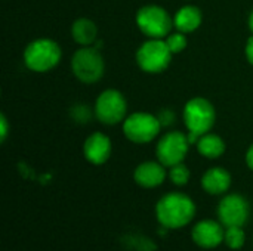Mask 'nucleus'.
<instances>
[{"instance_id": "11", "label": "nucleus", "mask_w": 253, "mask_h": 251, "mask_svg": "<svg viewBox=\"0 0 253 251\" xmlns=\"http://www.w3.org/2000/svg\"><path fill=\"white\" fill-rule=\"evenodd\" d=\"M83 155L90 164H95V166L104 164L111 155L110 138L101 132H95L89 135L83 143Z\"/></svg>"}, {"instance_id": "20", "label": "nucleus", "mask_w": 253, "mask_h": 251, "mask_svg": "<svg viewBox=\"0 0 253 251\" xmlns=\"http://www.w3.org/2000/svg\"><path fill=\"white\" fill-rule=\"evenodd\" d=\"M169 178L172 180V183L178 185V186H184L188 180H190V170L184 163L175 164L172 167H169Z\"/></svg>"}, {"instance_id": "21", "label": "nucleus", "mask_w": 253, "mask_h": 251, "mask_svg": "<svg viewBox=\"0 0 253 251\" xmlns=\"http://www.w3.org/2000/svg\"><path fill=\"white\" fill-rule=\"evenodd\" d=\"M7 133H9V124H7L6 117L1 114V115H0V141H1V142L6 141Z\"/></svg>"}, {"instance_id": "13", "label": "nucleus", "mask_w": 253, "mask_h": 251, "mask_svg": "<svg viewBox=\"0 0 253 251\" xmlns=\"http://www.w3.org/2000/svg\"><path fill=\"white\" fill-rule=\"evenodd\" d=\"M135 182L142 188H156L160 186L166 179L165 166L160 161H145L141 163L133 173Z\"/></svg>"}, {"instance_id": "9", "label": "nucleus", "mask_w": 253, "mask_h": 251, "mask_svg": "<svg viewBox=\"0 0 253 251\" xmlns=\"http://www.w3.org/2000/svg\"><path fill=\"white\" fill-rule=\"evenodd\" d=\"M188 148H190V141L187 133L173 130V132H168L160 138L156 146V155L157 160L165 167H172L184 161Z\"/></svg>"}, {"instance_id": "1", "label": "nucleus", "mask_w": 253, "mask_h": 251, "mask_svg": "<svg viewBox=\"0 0 253 251\" xmlns=\"http://www.w3.org/2000/svg\"><path fill=\"white\" fill-rule=\"evenodd\" d=\"M156 215L165 228H182L193 220L196 215V206L185 194L170 192L160 198L156 206Z\"/></svg>"}, {"instance_id": "10", "label": "nucleus", "mask_w": 253, "mask_h": 251, "mask_svg": "<svg viewBox=\"0 0 253 251\" xmlns=\"http://www.w3.org/2000/svg\"><path fill=\"white\" fill-rule=\"evenodd\" d=\"M218 216L222 225H225L227 228L243 226L249 216L248 201L237 194L227 195L221 200L218 206Z\"/></svg>"}, {"instance_id": "6", "label": "nucleus", "mask_w": 253, "mask_h": 251, "mask_svg": "<svg viewBox=\"0 0 253 251\" xmlns=\"http://www.w3.org/2000/svg\"><path fill=\"white\" fill-rule=\"evenodd\" d=\"M172 56L165 38H148L136 50V64L144 72L159 74L169 67Z\"/></svg>"}, {"instance_id": "2", "label": "nucleus", "mask_w": 253, "mask_h": 251, "mask_svg": "<svg viewBox=\"0 0 253 251\" xmlns=\"http://www.w3.org/2000/svg\"><path fill=\"white\" fill-rule=\"evenodd\" d=\"M184 124L187 127V136L190 145H196L200 136L209 133L215 124L216 112L211 101L202 96L190 99L182 111Z\"/></svg>"}, {"instance_id": "19", "label": "nucleus", "mask_w": 253, "mask_h": 251, "mask_svg": "<svg viewBox=\"0 0 253 251\" xmlns=\"http://www.w3.org/2000/svg\"><path fill=\"white\" fill-rule=\"evenodd\" d=\"M225 243L230 249L239 250L245 244V232L242 226H231L225 231Z\"/></svg>"}, {"instance_id": "4", "label": "nucleus", "mask_w": 253, "mask_h": 251, "mask_svg": "<svg viewBox=\"0 0 253 251\" xmlns=\"http://www.w3.org/2000/svg\"><path fill=\"white\" fill-rule=\"evenodd\" d=\"M105 62L98 47L82 46L71 58V71L83 84H93L104 75Z\"/></svg>"}, {"instance_id": "7", "label": "nucleus", "mask_w": 253, "mask_h": 251, "mask_svg": "<svg viewBox=\"0 0 253 251\" xmlns=\"http://www.w3.org/2000/svg\"><path fill=\"white\" fill-rule=\"evenodd\" d=\"M122 124L126 139L138 145L150 143L151 141H154L162 129V123L157 115L141 111L127 115Z\"/></svg>"}, {"instance_id": "8", "label": "nucleus", "mask_w": 253, "mask_h": 251, "mask_svg": "<svg viewBox=\"0 0 253 251\" xmlns=\"http://www.w3.org/2000/svg\"><path fill=\"white\" fill-rule=\"evenodd\" d=\"M95 117L107 126L123 123L127 117V102L122 92L107 89L95 101Z\"/></svg>"}, {"instance_id": "5", "label": "nucleus", "mask_w": 253, "mask_h": 251, "mask_svg": "<svg viewBox=\"0 0 253 251\" xmlns=\"http://www.w3.org/2000/svg\"><path fill=\"white\" fill-rule=\"evenodd\" d=\"M136 27L148 38H166L173 28V18L157 4H147L136 12Z\"/></svg>"}, {"instance_id": "14", "label": "nucleus", "mask_w": 253, "mask_h": 251, "mask_svg": "<svg viewBox=\"0 0 253 251\" xmlns=\"http://www.w3.org/2000/svg\"><path fill=\"white\" fill-rule=\"evenodd\" d=\"M203 21L202 10L194 4H185L173 15V28L184 34L194 33Z\"/></svg>"}, {"instance_id": "16", "label": "nucleus", "mask_w": 253, "mask_h": 251, "mask_svg": "<svg viewBox=\"0 0 253 251\" xmlns=\"http://www.w3.org/2000/svg\"><path fill=\"white\" fill-rule=\"evenodd\" d=\"M71 36L80 46H93L98 40V27L87 18H79L71 25Z\"/></svg>"}, {"instance_id": "3", "label": "nucleus", "mask_w": 253, "mask_h": 251, "mask_svg": "<svg viewBox=\"0 0 253 251\" xmlns=\"http://www.w3.org/2000/svg\"><path fill=\"white\" fill-rule=\"evenodd\" d=\"M62 56L61 46L47 37L33 40L24 49V64L30 71L46 72L55 68Z\"/></svg>"}, {"instance_id": "15", "label": "nucleus", "mask_w": 253, "mask_h": 251, "mask_svg": "<svg viewBox=\"0 0 253 251\" xmlns=\"http://www.w3.org/2000/svg\"><path fill=\"white\" fill-rule=\"evenodd\" d=\"M230 185H231V176L222 167H212L202 178V186L211 195H221L227 192Z\"/></svg>"}, {"instance_id": "17", "label": "nucleus", "mask_w": 253, "mask_h": 251, "mask_svg": "<svg viewBox=\"0 0 253 251\" xmlns=\"http://www.w3.org/2000/svg\"><path fill=\"white\" fill-rule=\"evenodd\" d=\"M196 148L202 157L215 160V158H219L225 152V142L222 141L221 136L209 132V133L200 136V139L196 143Z\"/></svg>"}, {"instance_id": "12", "label": "nucleus", "mask_w": 253, "mask_h": 251, "mask_svg": "<svg viewBox=\"0 0 253 251\" xmlns=\"http://www.w3.org/2000/svg\"><path fill=\"white\" fill-rule=\"evenodd\" d=\"M193 240L203 249H215L225 240V232L219 223L213 220H203L194 226Z\"/></svg>"}, {"instance_id": "24", "label": "nucleus", "mask_w": 253, "mask_h": 251, "mask_svg": "<svg viewBox=\"0 0 253 251\" xmlns=\"http://www.w3.org/2000/svg\"><path fill=\"white\" fill-rule=\"evenodd\" d=\"M248 25H249V28H251V31H252V34H253V10L251 12V15H249V21H248Z\"/></svg>"}, {"instance_id": "22", "label": "nucleus", "mask_w": 253, "mask_h": 251, "mask_svg": "<svg viewBox=\"0 0 253 251\" xmlns=\"http://www.w3.org/2000/svg\"><path fill=\"white\" fill-rule=\"evenodd\" d=\"M245 55H246V59L248 62L253 65V34L248 38L246 41V46H245Z\"/></svg>"}, {"instance_id": "23", "label": "nucleus", "mask_w": 253, "mask_h": 251, "mask_svg": "<svg viewBox=\"0 0 253 251\" xmlns=\"http://www.w3.org/2000/svg\"><path fill=\"white\" fill-rule=\"evenodd\" d=\"M246 164L251 170H253V143L249 146V149L246 152Z\"/></svg>"}, {"instance_id": "18", "label": "nucleus", "mask_w": 253, "mask_h": 251, "mask_svg": "<svg viewBox=\"0 0 253 251\" xmlns=\"http://www.w3.org/2000/svg\"><path fill=\"white\" fill-rule=\"evenodd\" d=\"M169 50L176 55V53H181L185 50L187 44H188V38H187V34L181 33V31H175V33H170L166 38H165Z\"/></svg>"}]
</instances>
